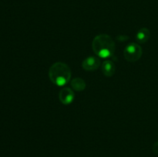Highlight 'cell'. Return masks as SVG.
<instances>
[{"label": "cell", "mask_w": 158, "mask_h": 157, "mask_svg": "<svg viewBox=\"0 0 158 157\" xmlns=\"http://www.w3.org/2000/svg\"><path fill=\"white\" fill-rule=\"evenodd\" d=\"M116 71V66L110 60H106L102 65V72L106 77H111L114 75Z\"/></svg>", "instance_id": "obj_6"}, {"label": "cell", "mask_w": 158, "mask_h": 157, "mask_svg": "<svg viewBox=\"0 0 158 157\" xmlns=\"http://www.w3.org/2000/svg\"><path fill=\"white\" fill-rule=\"evenodd\" d=\"M100 58L94 56H89L85 58L82 62V66L83 69L88 72H92L95 71L100 67Z\"/></svg>", "instance_id": "obj_4"}, {"label": "cell", "mask_w": 158, "mask_h": 157, "mask_svg": "<svg viewBox=\"0 0 158 157\" xmlns=\"http://www.w3.org/2000/svg\"><path fill=\"white\" fill-rule=\"evenodd\" d=\"M71 86L77 92H82L86 88V82L81 78H75L71 81Z\"/></svg>", "instance_id": "obj_8"}, {"label": "cell", "mask_w": 158, "mask_h": 157, "mask_svg": "<svg viewBox=\"0 0 158 157\" xmlns=\"http://www.w3.org/2000/svg\"><path fill=\"white\" fill-rule=\"evenodd\" d=\"M150 37H151V32L148 28H141L138 32L137 33V42L140 43H145L149 40Z\"/></svg>", "instance_id": "obj_7"}, {"label": "cell", "mask_w": 158, "mask_h": 157, "mask_svg": "<svg viewBox=\"0 0 158 157\" xmlns=\"http://www.w3.org/2000/svg\"><path fill=\"white\" fill-rule=\"evenodd\" d=\"M92 49L100 58H108L115 52V42L107 34H100L93 40Z\"/></svg>", "instance_id": "obj_1"}, {"label": "cell", "mask_w": 158, "mask_h": 157, "mask_svg": "<svg viewBox=\"0 0 158 157\" xmlns=\"http://www.w3.org/2000/svg\"><path fill=\"white\" fill-rule=\"evenodd\" d=\"M49 77L53 84L58 86H64L71 78L70 68L66 63L57 62L49 68Z\"/></svg>", "instance_id": "obj_2"}, {"label": "cell", "mask_w": 158, "mask_h": 157, "mask_svg": "<svg viewBox=\"0 0 158 157\" xmlns=\"http://www.w3.org/2000/svg\"><path fill=\"white\" fill-rule=\"evenodd\" d=\"M153 152L155 154H158V141L156 142L153 146Z\"/></svg>", "instance_id": "obj_9"}, {"label": "cell", "mask_w": 158, "mask_h": 157, "mask_svg": "<svg viewBox=\"0 0 158 157\" xmlns=\"http://www.w3.org/2000/svg\"><path fill=\"white\" fill-rule=\"evenodd\" d=\"M143 50L140 45L137 43H131L127 45L123 51V55L128 62H137L141 58Z\"/></svg>", "instance_id": "obj_3"}, {"label": "cell", "mask_w": 158, "mask_h": 157, "mask_svg": "<svg viewBox=\"0 0 158 157\" xmlns=\"http://www.w3.org/2000/svg\"><path fill=\"white\" fill-rule=\"evenodd\" d=\"M74 92L69 88H63L61 89L59 93V99L60 101L63 105H69L73 102L74 100Z\"/></svg>", "instance_id": "obj_5"}]
</instances>
